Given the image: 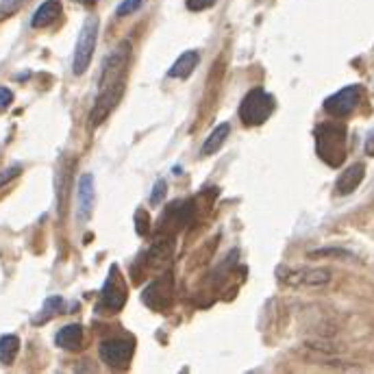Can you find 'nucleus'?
I'll use <instances>...</instances> for the list:
<instances>
[{"instance_id":"f257e3e1","label":"nucleus","mask_w":374,"mask_h":374,"mask_svg":"<svg viewBox=\"0 0 374 374\" xmlns=\"http://www.w3.org/2000/svg\"><path fill=\"white\" fill-rule=\"evenodd\" d=\"M128 61H131V46L126 42L120 44L113 53L107 57L105 68L100 74V87L98 96L92 109V124L98 126L102 120H107V115L115 109V105L120 102L126 74H128Z\"/></svg>"},{"instance_id":"f03ea898","label":"nucleus","mask_w":374,"mask_h":374,"mask_svg":"<svg viewBox=\"0 0 374 374\" xmlns=\"http://www.w3.org/2000/svg\"><path fill=\"white\" fill-rule=\"evenodd\" d=\"M318 154L322 161L338 167L346 157V128L342 124H320L316 131Z\"/></svg>"},{"instance_id":"7ed1b4c3","label":"nucleus","mask_w":374,"mask_h":374,"mask_svg":"<svg viewBox=\"0 0 374 374\" xmlns=\"http://www.w3.org/2000/svg\"><path fill=\"white\" fill-rule=\"evenodd\" d=\"M274 107H277L274 96L268 94L266 89H261V87H255L242 100L239 118L246 126H259L274 113Z\"/></svg>"},{"instance_id":"20e7f679","label":"nucleus","mask_w":374,"mask_h":374,"mask_svg":"<svg viewBox=\"0 0 374 374\" xmlns=\"http://www.w3.org/2000/svg\"><path fill=\"white\" fill-rule=\"evenodd\" d=\"M96 42H98V20L96 18H87L79 40H76V48H74V59H72V72L76 76H81L89 63H92L94 50H96Z\"/></svg>"},{"instance_id":"39448f33","label":"nucleus","mask_w":374,"mask_h":374,"mask_svg":"<svg viewBox=\"0 0 374 374\" xmlns=\"http://www.w3.org/2000/svg\"><path fill=\"white\" fill-rule=\"evenodd\" d=\"M277 274L292 288H322L331 281V272L325 268H279Z\"/></svg>"},{"instance_id":"423d86ee","label":"nucleus","mask_w":374,"mask_h":374,"mask_svg":"<svg viewBox=\"0 0 374 374\" xmlns=\"http://www.w3.org/2000/svg\"><path fill=\"white\" fill-rule=\"evenodd\" d=\"M124 305H126V283L120 274L118 266H111L105 285H102L100 309H105L109 314H118Z\"/></svg>"},{"instance_id":"0eeeda50","label":"nucleus","mask_w":374,"mask_h":374,"mask_svg":"<svg viewBox=\"0 0 374 374\" xmlns=\"http://www.w3.org/2000/svg\"><path fill=\"white\" fill-rule=\"evenodd\" d=\"M172 299H174V281L170 274L154 279L144 290V294H141V301L152 312H165L172 305Z\"/></svg>"},{"instance_id":"6e6552de","label":"nucleus","mask_w":374,"mask_h":374,"mask_svg":"<svg viewBox=\"0 0 374 374\" xmlns=\"http://www.w3.org/2000/svg\"><path fill=\"white\" fill-rule=\"evenodd\" d=\"M135 342L133 338H111L100 342V359L109 368H122L133 359Z\"/></svg>"},{"instance_id":"1a4fd4ad","label":"nucleus","mask_w":374,"mask_h":374,"mask_svg":"<svg viewBox=\"0 0 374 374\" xmlns=\"http://www.w3.org/2000/svg\"><path fill=\"white\" fill-rule=\"evenodd\" d=\"M359 100H361V87L348 85L325 100V111L333 115V118H346V115H351L357 109Z\"/></svg>"},{"instance_id":"9d476101","label":"nucleus","mask_w":374,"mask_h":374,"mask_svg":"<svg viewBox=\"0 0 374 374\" xmlns=\"http://www.w3.org/2000/svg\"><path fill=\"white\" fill-rule=\"evenodd\" d=\"M96 207V185L92 174H83L76 187V220L87 222Z\"/></svg>"},{"instance_id":"9b49d317","label":"nucleus","mask_w":374,"mask_h":374,"mask_svg":"<svg viewBox=\"0 0 374 374\" xmlns=\"http://www.w3.org/2000/svg\"><path fill=\"white\" fill-rule=\"evenodd\" d=\"M366 176V165L364 163H353L348 165L346 170L340 174L338 183H335V189H338L340 196H348L353 194V191L361 185V180Z\"/></svg>"},{"instance_id":"f8f14e48","label":"nucleus","mask_w":374,"mask_h":374,"mask_svg":"<svg viewBox=\"0 0 374 374\" xmlns=\"http://www.w3.org/2000/svg\"><path fill=\"white\" fill-rule=\"evenodd\" d=\"M172 253H174V242H172V237L157 239V242H154L152 246L148 248V253H146V266H148V268H154V270H159V268H163V266L170 264Z\"/></svg>"},{"instance_id":"ddd939ff","label":"nucleus","mask_w":374,"mask_h":374,"mask_svg":"<svg viewBox=\"0 0 374 374\" xmlns=\"http://www.w3.org/2000/svg\"><path fill=\"white\" fill-rule=\"evenodd\" d=\"M61 16V3L59 0H46L44 5L37 7V11L31 18V27L33 29H44L48 24H53Z\"/></svg>"},{"instance_id":"4468645a","label":"nucleus","mask_w":374,"mask_h":374,"mask_svg":"<svg viewBox=\"0 0 374 374\" xmlns=\"http://www.w3.org/2000/svg\"><path fill=\"white\" fill-rule=\"evenodd\" d=\"M198 61H200V55L196 50H187V53H183L172 63V68L167 70V76H172V79H187V76L198 68Z\"/></svg>"},{"instance_id":"2eb2a0df","label":"nucleus","mask_w":374,"mask_h":374,"mask_svg":"<svg viewBox=\"0 0 374 374\" xmlns=\"http://www.w3.org/2000/svg\"><path fill=\"white\" fill-rule=\"evenodd\" d=\"M55 342H57L59 348H66V351H76V348H79L81 342H83V327L81 325H68V327H63L57 333Z\"/></svg>"},{"instance_id":"dca6fc26","label":"nucleus","mask_w":374,"mask_h":374,"mask_svg":"<svg viewBox=\"0 0 374 374\" xmlns=\"http://www.w3.org/2000/svg\"><path fill=\"white\" fill-rule=\"evenodd\" d=\"M229 131H231V126L224 122V124H218L213 131H211V135L207 137V141L202 144V148H200V157H211L213 152H218L220 150V146L224 144V139H226V135H229Z\"/></svg>"},{"instance_id":"f3484780","label":"nucleus","mask_w":374,"mask_h":374,"mask_svg":"<svg viewBox=\"0 0 374 374\" xmlns=\"http://www.w3.org/2000/svg\"><path fill=\"white\" fill-rule=\"evenodd\" d=\"M18 351H20L18 335H3V338H0V364L3 366L14 364Z\"/></svg>"},{"instance_id":"a211bd4d","label":"nucleus","mask_w":374,"mask_h":374,"mask_svg":"<svg viewBox=\"0 0 374 374\" xmlns=\"http://www.w3.org/2000/svg\"><path fill=\"white\" fill-rule=\"evenodd\" d=\"M61 305H63V301L59 299V296H53V299H48L46 301V305H44V309H42V316L40 318H35V322L40 325V322H44V320H48V318H53L59 309H61Z\"/></svg>"},{"instance_id":"6ab92c4d","label":"nucleus","mask_w":374,"mask_h":374,"mask_svg":"<svg viewBox=\"0 0 374 374\" xmlns=\"http://www.w3.org/2000/svg\"><path fill=\"white\" fill-rule=\"evenodd\" d=\"M144 5H146V0H122L120 7L115 9V14H118L120 18L131 16V14H135V11H139Z\"/></svg>"},{"instance_id":"aec40b11","label":"nucleus","mask_w":374,"mask_h":374,"mask_svg":"<svg viewBox=\"0 0 374 374\" xmlns=\"http://www.w3.org/2000/svg\"><path fill=\"white\" fill-rule=\"evenodd\" d=\"M135 231L139 235H146L150 231V215L146 213V209L135 211Z\"/></svg>"},{"instance_id":"412c9836","label":"nucleus","mask_w":374,"mask_h":374,"mask_svg":"<svg viewBox=\"0 0 374 374\" xmlns=\"http://www.w3.org/2000/svg\"><path fill=\"white\" fill-rule=\"evenodd\" d=\"M24 5V0H3L0 3V16H11Z\"/></svg>"},{"instance_id":"4be33fe9","label":"nucleus","mask_w":374,"mask_h":374,"mask_svg":"<svg viewBox=\"0 0 374 374\" xmlns=\"http://www.w3.org/2000/svg\"><path fill=\"white\" fill-rule=\"evenodd\" d=\"M165 180L163 178H159L157 183H154V187H152V194H150V202L152 204H159L163 198H165Z\"/></svg>"},{"instance_id":"5701e85b","label":"nucleus","mask_w":374,"mask_h":374,"mask_svg":"<svg viewBox=\"0 0 374 374\" xmlns=\"http://www.w3.org/2000/svg\"><path fill=\"white\" fill-rule=\"evenodd\" d=\"M218 3V0H187V9L191 11H202V9H209Z\"/></svg>"},{"instance_id":"b1692460","label":"nucleus","mask_w":374,"mask_h":374,"mask_svg":"<svg viewBox=\"0 0 374 374\" xmlns=\"http://www.w3.org/2000/svg\"><path fill=\"white\" fill-rule=\"evenodd\" d=\"M11 102H14V94H11V89H7V87H0V111L9 109Z\"/></svg>"},{"instance_id":"393cba45","label":"nucleus","mask_w":374,"mask_h":374,"mask_svg":"<svg viewBox=\"0 0 374 374\" xmlns=\"http://www.w3.org/2000/svg\"><path fill=\"white\" fill-rule=\"evenodd\" d=\"M325 255H333V257H348L346 250H338V248H327V250H314L309 257H325Z\"/></svg>"},{"instance_id":"a878e982","label":"nucleus","mask_w":374,"mask_h":374,"mask_svg":"<svg viewBox=\"0 0 374 374\" xmlns=\"http://www.w3.org/2000/svg\"><path fill=\"white\" fill-rule=\"evenodd\" d=\"M366 154H370V157H374V133L368 137L366 141Z\"/></svg>"},{"instance_id":"bb28decb","label":"nucleus","mask_w":374,"mask_h":374,"mask_svg":"<svg viewBox=\"0 0 374 374\" xmlns=\"http://www.w3.org/2000/svg\"><path fill=\"white\" fill-rule=\"evenodd\" d=\"M74 3H81V5H96V0H74Z\"/></svg>"}]
</instances>
